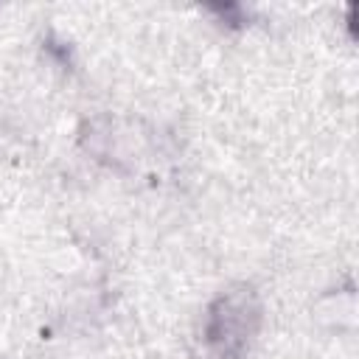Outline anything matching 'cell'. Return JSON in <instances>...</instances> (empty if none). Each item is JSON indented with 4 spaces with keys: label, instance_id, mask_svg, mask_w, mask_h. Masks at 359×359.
I'll return each instance as SVG.
<instances>
[{
    "label": "cell",
    "instance_id": "cell-1",
    "mask_svg": "<svg viewBox=\"0 0 359 359\" xmlns=\"http://www.w3.org/2000/svg\"><path fill=\"white\" fill-rule=\"evenodd\" d=\"M261 325V300L252 286H233L222 292L210 309L205 323V339L219 359H241L252 337Z\"/></svg>",
    "mask_w": 359,
    "mask_h": 359
}]
</instances>
